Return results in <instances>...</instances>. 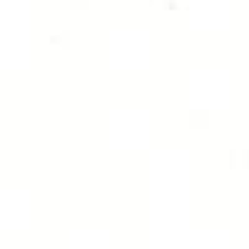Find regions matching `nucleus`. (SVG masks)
<instances>
[]
</instances>
